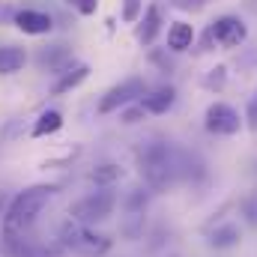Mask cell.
<instances>
[{"instance_id":"cell-18","label":"cell","mask_w":257,"mask_h":257,"mask_svg":"<svg viewBox=\"0 0 257 257\" xmlns=\"http://www.w3.org/2000/svg\"><path fill=\"white\" fill-rule=\"evenodd\" d=\"M120 233L126 239H141L144 236V212H126L123 224H120Z\"/></svg>"},{"instance_id":"cell-23","label":"cell","mask_w":257,"mask_h":257,"mask_svg":"<svg viewBox=\"0 0 257 257\" xmlns=\"http://www.w3.org/2000/svg\"><path fill=\"white\" fill-rule=\"evenodd\" d=\"M66 6H72L78 15H96L99 9V0H63Z\"/></svg>"},{"instance_id":"cell-11","label":"cell","mask_w":257,"mask_h":257,"mask_svg":"<svg viewBox=\"0 0 257 257\" xmlns=\"http://www.w3.org/2000/svg\"><path fill=\"white\" fill-rule=\"evenodd\" d=\"M141 108L147 111V114H168L171 108H174V102H177V90L174 87H156V90H150V93H144L141 99Z\"/></svg>"},{"instance_id":"cell-16","label":"cell","mask_w":257,"mask_h":257,"mask_svg":"<svg viewBox=\"0 0 257 257\" xmlns=\"http://www.w3.org/2000/svg\"><path fill=\"white\" fill-rule=\"evenodd\" d=\"M27 63V51L21 45H0V75H15Z\"/></svg>"},{"instance_id":"cell-3","label":"cell","mask_w":257,"mask_h":257,"mask_svg":"<svg viewBox=\"0 0 257 257\" xmlns=\"http://www.w3.org/2000/svg\"><path fill=\"white\" fill-rule=\"evenodd\" d=\"M60 242H63L66 248H72V251H78V254H84V257H102V254L111 251V239H108V236L93 233L90 224H81V221H75V218L63 221V227H60Z\"/></svg>"},{"instance_id":"cell-24","label":"cell","mask_w":257,"mask_h":257,"mask_svg":"<svg viewBox=\"0 0 257 257\" xmlns=\"http://www.w3.org/2000/svg\"><path fill=\"white\" fill-rule=\"evenodd\" d=\"M242 215H245V221H248L251 227H257V194H251V197L242 200Z\"/></svg>"},{"instance_id":"cell-2","label":"cell","mask_w":257,"mask_h":257,"mask_svg":"<svg viewBox=\"0 0 257 257\" xmlns=\"http://www.w3.org/2000/svg\"><path fill=\"white\" fill-rule=\"evenodd\" d=\"M57 192H60V186H54V183H36V186L15 194L3 212V239L24 236V230L39 218V212L48 206V200Z\"/></svg>"},{"instance_id":"cell-6","label":"cell","mask_w":257,"mask_h":257,"mask_svg":"<svg viewBox=\"0 0 257 257\" xmlns=\"http://www.w3.org/2000/svg\"><path fill=\"white\" fill-rule=\"evenodd\" d=\"M245 36H248V27L236 15H221L206 30V42H218L221 48H239L245 42Z\"/></svg>"},{"instance_id":"cell-15","label":"cell","mask_w":257,"mask_h":257,"mask_svg":"<svg viewBox=\"0 0 257 257\" xmlns=\"http://www.w3.org/2000/svg\"><path fill=\"white\" fill-rule=\"evenodd\" d=\"M123 168L117 165V162H102V165H96L90 174H87V180L90 183H96L99 189H108V186H114V183H120L123 180Z\"/></svg>"},{"instance_id":"cell-12","label":"cell","mask_w":257,"mask_h":257,"mask_svg":"<svg viewBox=\"0 0 257 257\" xmlns=\"http://www.w3.org/2000/svg\"><path fill=\"white\" fill-rule=\"evenodd\" d=\"M141 24H138V42L141 45H153V39L159 36V30H162V9L153 3V6H147V12H144V18H138Z\"/></svg>"},{"instance_id":"cell-1","label":"cell","mask_w":257,"mask_h":257,"mask_svg":"<svg viewBox=\"0 0 257 257\" xmlns=\"http://www.w3.org/2000/svg\"><path fill=\"white\" fill-rule=\"evenodd\" d=\"M135 159H138V168H141V177H144L147 189H153V192L171 189L186 171V156L180 150H174L168 141H159V138L141 144Z\"/></svg>"},{"instance_id":"cell-14","label":"cell","mask_w":257,"mask_h":257,"mask_svg":"<svg viewBox=\"0 0 257 257\" xmlns=\"http://www.w3.org/2000/svg\"><path fill=\"white\" fill-rule=\"evenodd\" d=\"M192 42H194V27L192 24H186V21H174V24L168 27V48H171L174 54L192 48Z\"/></svg>"},{"instance_id":"cell-19","label":"cell","mask_w":257,"mask_h":257,"mask_svg":"<svg viewBox=\"0 0 257 257\" xmlns=\"http://www.w3.org/2000/svg\"><path fill=\"white\" fill-rule=\"evenodd\" d=\"M147 200H150V192L138 186V189H132L126 194V203L123 206H126V212H144L147 209Z\"/></svg>"},{"instance_id":"cell-7","label":"cell","mask_w":257,"mask_h":257,"mask_svg":"<svg viewBox=\"0 0 257 257\" xmlns=\"http://www.w3.org/2000/svg\"><path fill=\"white\" fill-rule=\"evenodd\" d=\"M203 126H206V132H212V135H236L242 128V117L236 114V108H230L224 102H212L206 108Z\"/></svg>"},{"instance_id":"cell-21","label":"cell","mask_w":257,"mask_h":257,"mask_svg":"<svg viewBox=\"0 0 257 257\" xmlns=\"http://www.w3.org/2000/svg\"><path fill=\"white\" fill-rule=\"evenodd\" d=\"M144 12V0H123V9H120V18L126 24H135Z\"/></svg>"},{"instance_id":"cell-17","label":"cell","mask_w":257,"mask_h":257,"mask_svg":"<svg viewBox=\"0 0 257 257\" xmlns=\"http://www.w3.org/2000/svg\"><path fill=\"white\" fill-rule=\"evenodd\" d=\"M60 128H63V114L54 111V108H48V111H42V114L36 117L30 135H33V138H48V135H54V132H60Z\"/></svg>"},{"instance_id":"cell-5","label":"cell","mask_w":257,"mask_h":257,"mask_svg":"<svg viewBox=\"0 0 257 257\" xmlns=\"http://www.w3.org/2000/svg\"><path fill=\"white\" fill-rule=\"evenodd\" d=\"M144 93H147L144 78H126V81H120L117 87H111V90L99 99V114H114V111L126 108L132 102H138Z\"/></svg>"},{"instance_id":"cell-20","label":"cell","mask_w":257,"mask_h":257,"mask_svg":"<svg viewBox=\"0 0 257 257\" xmlns=\"http://www.w3.org/2000/svg\"><path fill=\"white\" fill-rule=\"evenodd\" d=\"M224 84H227V69L224 66H215V69H209L203 75V87L206 90H224Z\"/></svg>"},{"instance_id":"cell-22","label":"cell","mask_w":257,"mask_h":257,"mask_svg":"<svg viewBox=\"0 0 257 257\" xmlns=\"http://www.w3.org/2000/svg\"><path fill=\"white\" fill-rule=\"evenodd\" d=\"M144 114H147V111H144V108H141V102H138V105H132V108H123V111H120V123H126V126H135V123H141V120H144Z\"/></svg>"},{"instance_id":"cell-27","label":"cell","mask_w":257,"mask_h":257,"mask_svg":"<svg viewBox=\"0 0 257 257\" xmlns=\"http://www.w3.org/2000/svg\"><path fill=\"white\" fill-rule=\"evenodd\" d=\"M6 206H9V194H6L3 189H0V215L6 212Z\"/></svg>"},{"instance_id":"cell-9","label":"cell","mask_w":257,"mask_h":257,"mask_svg":"<svg viewBox=\"0 0 257 257\" xmlns=\"http://www.w3.org/2000/svg\"><path fill=\"white\" fill-rule=\"evenodd\" d=\"M33 63H36L39 72H51V75H57V72H63L66 66L72 63V48H69V45H45V48L36 51Z\"/></svg>"},{"instance_id":"cell-13","label":"cell","mask_w":257,"mask_h":257,"mask_svg":"<svg viewBox=\"0 0 257 257\" xmlns=\"http://www.w3.org/2000/svg\"><path fill=\"white\" fill-rule=\"evenodd\" d=\"M242 239V230H239V224H233V221H227V224H221V227H215L212 233H209V248H215V251H224V248H233L236 242Z\"/></svg>"},{"instance_id":"cell-26","label":"cell","mask_w":257,"mask_h":257,"mask_svg":"<svg viewBox=\"0 0 257 257\" xmlns=\"http://www.w3.org/2000/svg\"><path fill=\"white\" fill-rule=\"evenodd\" d=\"M174 6L177 9H186V12H197L203 6V0H174Z\"/></svg>"},{"instance_id":"cell-10","label":"cell","mask_w":257,"mask_h":257,"mask_svg":"<svg viewBox=\"0 0 257 257\" xmlns=\"http://www.w3.org/2000/svg\"><path fill=\"white\" fill-rule=\"evenodd\" d=\"M87 78H90V66L87 63H69L63 72H57V78H54V84H51V96H66V93H72V90L81 87Z\"/></svg>"},{"instance_id":"cell-8","label":"cell","mask_w":257,"mask_h":257,"mask_svg":"<svg viewBox=\"0 0 257 257\" xmlns=\"http://www.w3.org/2000/svg\"><path fill=\"white\" fill-rule=\"evenodd\" d=\"M12 24H15L21 33H27V36H48V33L54 30L51 12H42V9H15Z\"/></svg>"},{"instance_id":"cell-25","label":"cell","mask_w":257,"mask_h":257,"mask_svg":"<svg viewBox=\"0 0 257 257\" xmlns=\"http://www.w3.org/2000/svg\"><path fill=\"white\" fill-rule=\"evenodd\" d=\"M245 120H248V128L257 132V93H254V99L248 102V114H245Z\"/></svg>"},{"instance_id":"cell-4","label":"cell","mask_w":257,"mask_h":257,"mask_svg":"<svg viewBox=\"0 0 257 257\" xmlns=\"http://www.w3.org/2000/svg\"><path fill=\"white\" fill-rule=\"evenodd\" d=\"M114 209H117V194L111 192V186H108L102 192H93L87 197H81V200H75L69 206V218H75L81 224H96V221L111 218Z\"/></svg>"}]
</instances>
